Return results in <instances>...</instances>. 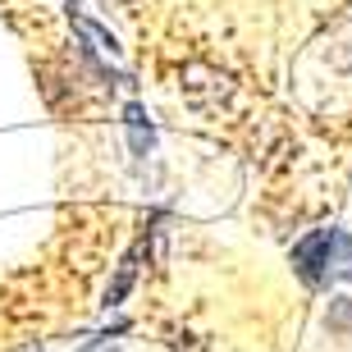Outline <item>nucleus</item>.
<instances>
[{"instance_id":"nucleus-4","label":"nucleus","mask_w":352,"mask_h":352,"mask_svg":"<svg viewBox=\"0 0 352 352\" xmlns=\"http://www.w3.org/2000/svg\"><path fill=\"white\" fill-rule=\"evenodd\" d=\"M133 274H138V252H129V256H124V265H119V279L105 288V302H110V307H119V302H124V293H129V284H133Z\"/></svg>"},{"instance_id":"nucleus-1","label":"nucleus","mask_w":352,"mask_h":352,"mask_svg":"<svg viewBox=\"0 0 352 352\" xmlns=\"http://www.w3.org/2000/svg\"><path fill=\"white\" fill-rule=\"evenodd\" d=\"M352 261V238L343 229H316L293 248V270L302 274V284H325L339 265Z\"/></svg>"},{"instance_id":"nucleus-2","label":"nucleus","mask_w":352,"mask_h":352,"mask_svg":"<svg viewBox=\"0 0 352 352\" xmlns=\"http://www.w3.org/2000/svg\"><path fill=\"white\" fill-rule=\"evenodd\" d=\"M69 14H74V28H78L82 37H87V41H96V51H105V55H119V41L110 37V32H105L101 23H91V19H82V14H78V5H74Z\"/></svg>"},{"instance_id":"nucleus-5","label":"nucleus","mask_w":352,"mask_h":352,"mask_svg":"<svg viewBox=\"0 0 352 352\" xmlns=\"http://www.w3.org/2000/svg\"><path fill=\"white\" fill-rule=\"evenodd\" d=\"M352 325V302H334V311H329V329H348Z\"/></svg>"},{"instance_id":"nucleus-3","label":"nucleus","mask_w":352,"mask_h":352,"mask_svg":"<svg viewBox=\"0 0 352 352\" xmlns=\"http://www.w3.org/2000/svg\"><path fill=\"white\" fill-rule=\"evenodd\" d=\"M124 119H129V129H133V151H138V156H146V146H151V124H146L142 105H129V110H124Z\"/></svg>"}]
</instances>
